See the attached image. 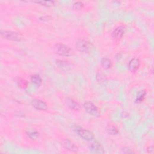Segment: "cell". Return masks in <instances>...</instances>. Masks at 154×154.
Instances as JSON below:
<instances>
[{
  "mask_svg": "<svg viewBox=\"0 0 154 154\" xmlns=\"http://www.w3.org/2000/svg\"><path fill=\"white\" fill-rule=\"evenodd\" d=\"M76 47L79 51L84 53H91L95 49V47L92 43L84 39H78L76 43Z\"/></svg>",
  "mask_w": 154,
  "mask_h": 154,
  "instance_id": "1",
  "label": "cell"
},
{
  "mask_svg": "<svg viewBox=\"0 0 154 154\" xmlns=\"http://www.w3.org/2000/svg\"><path fill=\"white\" fill-rule=\"evenodd\" d=\"M74 129L78 136L85 140L92 141L95 139L94 134L89 130L83 129L79 126H77Z\"/></svg>",
  "mask_w": 154,
  "mask_h": 154,
  "instance_id": "2",
  "label": "cell"
},
{
  "mask_svg": "<svg viewBox=\"0 0 154 154\" xmlns=\"http://www.w3.org/2000/svg\"><path fill=\"white\" fill-rule=\"evenodd\" d=\"M1 35L6 39L16 42H20L23 39L21 34L11 31H1Z\"/></svg>",
  "mask_w": 154,
  "mask_h": 154,
  "instance_id": "3",
  "label": "cell"
},
{
  "mask_svg": "<svg viewBox=\"0 0 154 154\" xmlns=\"http://www.w3.org/2000/svg\"><path fill=\"white\" fill-rule=\"evenodd\" d=\"M84 108L88 113L93 116H98L99 115L98 108L91 102H85L84 104Z\"/></svg>",
  "mask_w": 154,
  "mask_h": 154,
  "instance_id": "4",
  "label": "cell"
},
{
  "mask_svg": "<svg viewBox=\"0 0 154 154\" xmlns=\"http://www.w3.org/2000/svg\"><path fill=\"white\" fill-rule=\"evenodd\" d=\"M57 53L62 57H69L72 54L71 50L64 44H59L57 48Z\"/></svg>",
  "mask_w": 154,
  "mask_h": 154,
  "instance_id": "5",
  "label": "cell"
},
{
  "mask_svg": "<svg viewBox=\"0 0 154 154\" xmlns=\"http://www.w3.org/2000/svg\"><path fill=\"white\" fill-rule=\"evenodd\" d=\"M32 106L34 107L36 109H39V110H46L48 108L47 104L43 101L42 100L39 99H34L31 101V102Z\"/></svg>",
  "mask_w": 154,
  "mask_h": 154,
  "instance_id": "6",
  "label": "cell"
},
{
  "mask_svg": "<svg viewBox=\"0 0 154 154\" xmlns=\"http://www.w3.org/2000/svg\"><path fill=\"white\" fill-rule=\"evenodd\" d=\"M89 149L92 153L102 154L105 153L104 149L102 145L98 142H94L92 143L89 146Z\"/></svg>",
  "mask_w": 154,
  "mask_h": 154,
  "instance_id": "7",
  "label": "cell"
},
{
  "mask_svg": "<svg viewBox=\"0 0 154 154\" xmlns=\"http://www.w3.org/2000/svg\"><path fill=\"white\" fill-rule=\"evenodd\" d=\"M140 61L139 60V59L134 58L132 59L129 64H128V69L129 70L133 73H135L137 71V70L139 69V67H140Z\"/></svg>",
  "mask_w": 154,
  "mask_h": 154,
  "instance_id": "8",
  "label": "cell"
},
{
  "mask_svg": "<svg viewBox=\"0 0 154 154\" xmlns=\"http://www.w3.org/2000/svg\"><path fill=\"white\" fill-rule=\"evenodd\" d=\"M62 144L63 147L68 150L74 152L78 151V147L69 139H64Z\"/></svg>",
  "mask_w": 154,
  "mask_h": 154,
  "instance_id": "9",
  "label": "cell"
},
{
  "mask_svg": "<svg viewBox=\"0 0 154 154\" xmlns=\"http://www.w3.org/2000/svg\"><path fill=\"white\" fill-rule=\"evenodd\" d=\"M66 102L68 107L70 108L71 109H73V110L78 111L80 109V105L72 98H67L66 100Z\"/></svg>",
  "mask_w": 154,
  "mask_h": 154,
  "instance_id": "10",
  "label": "cell"
},
{
  "mask_svg": "<svg viewBox=\"0 0 154 154\" xmlns=\"http://www.w3.org/2000/svg\"><path fill=\"white\" fill-rule=\"evenodd\" d=\"M125 33V28L123 26L117 27L112 33V37L116 40L120 39Z\"/></svg>",
  "mask_w": 154,
  "mask_h": 154,
  "instance_id": "11",
  "label": "cell"
},
{
  "mask_svg": "<svg viewBox=\"0 0 154 154\" xmlns=\"http://www.w3.org/2000/svg\"><path fill=\"white\" fill-rule=\"evenodd\" d=\"M56 64L57 66L63 70V71H69L71 69V64L68 61H65V60H57L56 61Z\"/></svg>",
  "mask_w": 154,
  "mask_h": 154,
  "instance_id": "12",
  "label": "cell"
},
{
  "mask_svg": "<svg viewBox=\"0 0 154 154\" xmlns=\"http://www.w3.org/2000/svg\"><path fill=\"white\" fill-rule=\"evenodd\" d=\"M106 130L107 131L108 134H109V135H111V136H116L119 133L118 129L116 128V126H114L113 125H108L107 127Z\"/></svg>",
  "mask_w": 154,
  "mask_h": 154,
  "instance_id": "13",
  "label": "cell"
},
{
  "mask_svg": "<svg viewBox=\"0 0 154 154\" xmlns=\"http://www.w3.org/2000/svg\"><path fill=\"white\" fill-rule=\"evenodd\" d=\"M101 65L105 69H108L112 67V61L107 57H103L101 60Z\"/></svg>",
  "mask_w": 154,
  "mask_h": 154,
  "instance_id": "14",
  "label": "cell"
},
{
  "mask_svg": "<svg viewBox=\"0 0 154 154\" xmlns=\"http://www.w3.org/2000/svg\"><path fill=\"white\" fill-rule=\"evenodd\" d=\"M27 136L33 140H37L39 137V133L36 130L29 129L27 131Z\"/></svg>",
  "mask_w": 154,
  "mask_h": 154,
  "instance_id": "15",
  "label": "cell"
},
{
  "mask_svg": "<svg viewBox=\"0 0 154 154\" xmlns=\"http://www.w3.org/2000/svg\"><path fill=\"white\" fill-rule=\"evenodd\" d=\"M16 82L18 85V86L21 88V89H27L28 87V82L26 80L22 78H18L16 80Z\"/></svg>",
  "mask_w": 154,
  "mask_h": 154,
  "instance_id": "16",
  "label": "cell"
},
{
  "mask_svg": "<svg viewBox=\"0 0 154 154\" xmlns=\"http://www.w3.org/2000/svg\"><path fill=\"white\" fill-rule=\"evenodd\" d=\"M31 81L37 87H39L42 84V79L39 75L35 74L32 75L31 77Z\"/></svg>",
  "mask_w": 154,
  "mask_h": 154,
  "instance_id": "17",
  "label": "cell"
},
{
  "mask_svg": "<svg viewBox=\"0 0 154 154\" xmlns=\"http://www.w3.org/2000/svg\"><path fill=\"white\" fill-rule=\"evenodd\" d=\"M146 95V92L145 91H140L137 95V98H136V102L137 103H140V102H142L144 100Z\"/></svg>",
  "mask_w": 154,
  "mask_h": 154,
  "instance_id": "18",
  "label": "cell"
},
{
  "mask_svg": "<svg viewBox=\"0 0 154 154\" xmlns=\"http://www.w3.org/2000/svg\"><path fill=\"white\" fill-rule=\"evenodd\" d=\"M34 3H36L42 6H46V7H51L55 4V1H36Z\"/></svg>",
  "mask_w": 154,
  "mask_h": 154,
  "instance_id": "19",
  "label": "cell"
},
{
  "mask_svg": "<svg viewBox=\"0 0 154 154\" xmlns=\"http://www.w3.org/2000/svg\"><path fill=\"white\" fill-rule=\"evenodd\" d=\"M84 7V4L81 2H76L73 5V9L75 11H77V10H80L81 9H82Z\"/></svg>",
  "mask_w": 154,
  "mask_h": 154,
  "instance_id": "20",
  "label": "cell"
},
{
  "mask_svg": "<svg viewBox=\"0 0 154 154\" xmlns=\"http://www.w3.org/2000/svg\"><path fill=\"white\" fill-rule=\"evenodd\" d=\"M96 79L99 82H104L105 80V77L102 72H99L96 74Z\"/></svg>",
  "mask_w": 154,
  "mask_h": 154,
  "instance_id": "21",
  "label": "cell"
},
{
  "mask_svg": "<svg viewBox=\"0 0 154 154\" xmlns=\"http://www.w3.org/2000/svg\"><path fill=\"white\" fill-rule=\"evenodd\" d=\"M153 152V147L152 146H149L147 148V152L149 153H152Z\"/></svg>",
  "mask_w": 154,
  "mask_h": 154,
  "instance_id": "22",
  "label": "cell"
},
{
  "mask_svg": "<svg viewBox=\"0 0 154 154\" xmlns=\"http://www.w3.org/2000/svg\"><path fill=\"white\" fill-rule=\"evenodd\" d=\"M49 18L51 19V17L50 16H43V17L40 18V20H50Z\"/></svg>",
  "mask_w": 154,
  "mask_h": 154,
  "instance_id": "23",
  "label": "cell"
},
{
  "mask_svg": "<svg viewBox=\"0 0 154 154\" xmlns=\"http://www.w3.org/2000/svg\"><path fill=\"white\" fill-rule=\"evenodd\" d=\"M123 152L125 153H133V152H132L130 149H126V148H125V149H123Z\"/></svg>",
  "mask_w": 154,
  "mask_h": 154,
  "instance_id": "24",
  "label": "cell"
}]
</instances>
